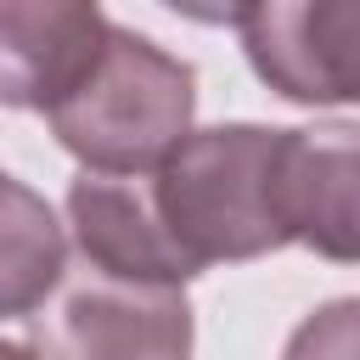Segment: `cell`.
Returning a JSON list of instances; mask_svg holds the SVG:
<instances>
[{"mask_svg":"<svg viewBox=\"0 0 360 360\" xmlns=\"http://www.w3.org/2000/svg\"><path fill=\"white\" fill-rule=\"evenodd\" d=\"M253 73L298 107L360 101V0H270L231 11Z\"/></svg>","mask_w":360,"mask_h":360,"instance_id":"cell-4","label":"cell"},{"mask_svg":"<svg viewBox=\"0 0 360 360\" xmlns=\"http://www.w3.org/2000/svg\"><path fill=\"white\" fill-rule=\"evenodd\" d=\"M276 208L287 242L360 264V124H304L276 141Z\"/></svg>","mask_w":360,"mask_h":360,"instance_id":"cell-5","label":"cell"},{"mask_svg":"<svg viewBox=\"0 0 360 360\" xmlns=\"http://www.w3.org/2000/svg\"><path fill=\"white\" fill-rule=\"evenodd\" d=\"M0 360H34V349H28V343H11V338H0Z\"/></svg>","mask_w":360,"mask_h":360,"instance_id":"cell-10","label":"cell"},{"mask_svg":"<svg viewBox=\"0 0 360 360\" xmlns=\"http://www.w3.org/2000/svg\"><path fill=\"white\" fill-rule=\"evenodd\" d=\"M0 180H6V174H0Z\"/></svg>","mask_w":360,"mask_h":360,"instance_id":"cell-11","label":"cell"},{"mask_svg":"<svg viewBox=\"0 0 360 360\" xmlns=\"http://www.w3.org/2000/svg\"><path fill=\"white\" fill-rule=\"evenodd\" d=\"M112 22L73 0H0V101L51 112L96 68Z\"/></svg>","mask_w":360,"mask_h":360,"instance_id":"cell-6","label":"cell"},{"mask_svg":"<svg viewBox=\"0 0 360 360\" xmlns=\"http://www.w3.org/2000/svg\"><path fill=\"white\" fill-rule=\"evenodd\" d=\"M191 112H197L191 62L112 22L96 68L73 84V96H62L45 112V124L84 163V174L135 180L152 174L191 135Z\"/></svg>","mask_w":360,"mask_h":360,"instance_id":"cell-2","label":"cell"},{"mask_svg":"<svg viewBox=\"0 0 360 360\" xmlns=\"http://www.w3.org/2000/svg\"><path fill=\"white\" fill-rule=\"evenodd\" d=\"M68 231L79 248V264L118 276V281H146V287H186L197 270L180 259L169 231L152 214V197L141 180L118 174H79L68 186Z\"/></svg>","mask_w":360,"mask_h":360,"instance_id":"cell-7","label":"cell"},{"mask_svg":"<svg viewBox=\"0 0 360 360\" xmlns=\"http://www.w3.org/2000/svg\"><path fill=\"white\" fill-rule=\"evenodd\" d=\"M276 141L264 124L191 129L146 180L152 214L202 276L208 264H242L287 248L276 208Z\"/></svg>","mask_w":360,"mask_h":360,"instance_id":"cell-1","label":"cell"},{"mask_svg":"<svg viewBox=\"0 0 360 360\" xmlns=\"http://www.w3.org/2000/svg\"><path fill=\"white\" fill-rule=\"evenodd\" d=\"M28 321H34V360H186L191 354L186 287L118 281L90 264L68 270Z\"/></svg>","mask_w":360,"mask_h":360,"instance_id":"cell-3","label":"cell"},{"mask_svg":"<svg viewBox=\"0 0 360 360\" xmlns=\"http://www.w3.org/2000/svg\"><path fill=\"white\" fill-rule=\"evenodd\" d=\"M68 276V231L22 180H0V321L34 315Z\"/></svg>","mask_w":360,"mask_h":360,"instance_id":"cell-8","label":"cell"},{"mask_svg":"<svg viewBox=\"0 0 360 360\" xmlns=\"http://www.w3.org/2000/svg\"><path fill=\"white\" fill-rule=\"evenodd\" d=\"M281 360H360V298H332L315 315H304Z\"/></svg>","mask_w":360,"mask_h":360,"instance_id":"cell-9","label":"cell"}]
</instances>
